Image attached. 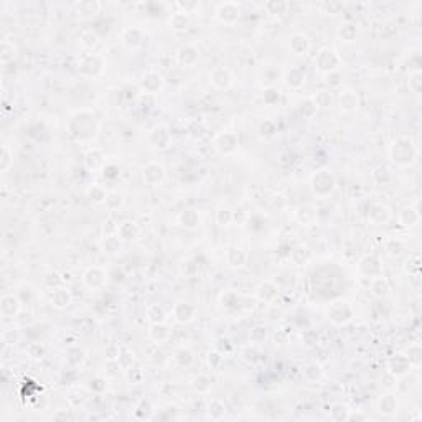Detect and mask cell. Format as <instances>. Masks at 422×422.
I'll list each match as a JSON object with an SVG mask.
<instances>
[{"instance_id": "cell-1", "label": "cell", "mask_w": 422, "mask_h": 422, "mask_svg": "<svg viewBox=\"0 0 422 422\" xmlns=\"http://www.w3.org/2000/svg\"><path fill=\"white\" fill-rule=\"evenodd\" d=\"M416 155H418V150L414 149V145L411 144V140H408V139L396 140L391 147V158L396 163H399V165H408V163H413Z\"/></svg>"}, {"instance_id": "cell-2", "label": "cell", "mask_w": 422, "mask_h": 422, "mask_svg": "<svg viewBox=\"0 0 422 422\" xmlns=\"http://www.w3.org/2000/svg\"><path fill=\"white\" fill-rule=\"evenodd\" d=\"M71 124H76V127H70L71 134L76 135L78 139H89L96 132V120L91 114L88 112H79L73 117Z\"/></svg>"}, {"instance_id": "cell-3", "label": "cell", "mask_w": 422, "mask_h": 422, "mask_svg": "<svg viewBox=\"0 0 422 422\" xmlns=\"http://www.w3.org/2000/svg\"><path fill=\"white\" fill-rule=\"evenodd\" d=\"M338 63H340V58L330 48H323L318 53V56L315 58V65L320 71H333L335 68L338 66Z\"/></svg>"}, {"instance_id": "cell-4", "label": "cell", "mask_w": 422, "mask_h": 422, "mask_svg": "<svg viewBox=\"0 0 422 422\" xmlns=\"http://www.w3.org/2000/svg\"><path fill=\"white\" fill-rule=\"evenodd\" d=\"M333 185H335L333 177L328 172H318L312 180V187L315 190V193L318 195H328L333 190Z\"/></svg>"}, {"instance_id": "cell-5", "label": "cell", "mask_w": 422, "mask_h": 422, "mask_svg": "<svg viewBox=\"0 0 422 422\" xmlns=\"http://www.w3.org/2000/svg\"><path fill=\"white\" fill-rule=\"evenodd\" d=\"M216 15L221 22L224 23H234L237 18H239V5L234 2H224L221 3L218 10H216Z\"/></svg>"}, {"instance_id": "cell-6", "label": "cell", "mask_w": 422, "mask_h": 422, "mask_svg": "<svg viewBox=\"0 0 422 422\" xmlns=\"http://www.w3.org/2000/svg\"><path fill=\"white\" fill-rule=\"evenodd\" d=\"M163 178H165V170H163V167L158 165V163L152 162L144 168V180L149 185H154L155 187V185L162 183Z\"/></svg>"}, {"instance_id": "cell-7", "label": "cell", "mask_w": 422, "mask_h": 422, "mask_svg": "<svg viewBox=\"0 0 422 422\" xmlns=\"http://www.w3.org/2000/svg\"><path fill=\"white\" fill-rule=\"evenodd\" d=\"M391 216V210H389L386 205H371L368 210V218L373 221L374 224H381V223H386Z\"/></svg>"}, {"instance_id": "cell-8", "label": "cell", "mask_w": 422, "mask_h": 422, "mask_svg": "<svg viewBox=\"0 0 422 422\" xmlns=\"http://www.w3.org/2000/svg\"><path fill=\"white\" fill-rule=\"evenodd\" d=\"M211 83H213L216 88L226 89L231 86V83H233V76H231V73L226 70V68H216V70H213V73H211Z\"/></svg>"}, {"instance_id": "cell-9", "label": "cell", "mask_w": 422, "mask_h": 422, "mask_svg": "<svg viewBox=\"0 0 422 422\" xmlns=\"http://www.w3.org/2000/svg\"><path fill=\"white\" fill-rule=\"evenodd\" d=\"M333 305L338 309V312L333 309H328V314H330V318L333 320L335 323H345L346 320L351 318V310L346 305V302H335Z\"/></svg>"}, {"instance_id": "cell-10", "label": "cell", "mask_w": 422, "mask_h": 422, "mask_svg": "<svg viewBox=\"0 0 422 422\" xmlns=\"http://www.w3.org/2000/svg\"><path fill=\"white\" fill-rule=\"evenodd\" d=\"M360 272L363 276H369L373 279L381 274V267H379L376 259H373V257H365V259L360 262Z\"/></svg>"}, {"instance_id": "cell-11", "label": "cell", "mask_w": 422, "mask_h": 422, "mask_svg": "<svg viewBox=\"0 0 422 422\" xmlns=\"http://www.w3.org/2000/svg\"><path fill=\"white\" fill-rule=\"evenodd\" d=\"M237 145V139L233 134H221L216 139V147L223 152V154H231Z\"/></svg>"}, {"instance_id": "cell-12", "label": "cell", "mask_w": 422, "mask_h": 422, "mask_svg": "<svg viewBox=\"0 0 422 422\" xmlns=\"http://www.w3.org/2000/svg\"><path fill=\"white\" fill-rule=\"evenodd\" d=\"M99 8H101V3L96 0H86V2H81L78 5V15L83 18L94 17L99 12Z\"/></svg>"}, {"instance_id": "cell-13", "label": "cell", "mask_w": 422, "mask_h": 422, "mask_svg": "<svg viewBox=\"0 0 422 422\" xmlns=\"http://www.w3.org/2000/svg\"><path fill=\"white\" fill-rule=\"evenodd\" d=\"M389 368H391L393 373H396L398 376H401V374H406L408 371H411V361L406 356L398 355V356L393 358L391 363H389Z\"/></svg>"}, {"instance_id": "cell-14", "label": "cell", "mask_w": 422, "mask_h": 422, "mask_svg": "<svg viewBox=\"0 0 422 422\" xmlns=\"http://www.w3.org/2000/svg\"><path fill=\"white\" fill-rule=\"evenodd\" d=\"M193 314H195V307L188 304H177L175 305V310H173V315L175 318L180 321V323H187L193 318Z\"/></svg>"}, {"instance_id": "cell-15", "label": "cell", "mask_w": 422, "mask_h": 422, "mask_svg": "<svg viewBox=\"0 0 422 422\" xmlns=\"http://www.w3.org/2000/svg\"><path fill=\"white\" fill-rule=\"evenodd\" d=\"M104 282V274L99 271L98 267H91L88 269V272L84 274V284H86L88 287H99L103 286Z\"/></svg>"}, {"instance_id": "cell-16", "label": "cell", "mask_w": 422, "mask_h": 422, "mask_svg": "<svg viewBox=\"0 0 422 422\" xmlns=\"http://www.w3.org/2000/svg\"><path fill=\"white\" fill-rule=\"evenodd\" d=\"M150 142L155 147H158V149H163V147H167V144L170 142V134H168V130L165 127H157L155 130H152Z\"/></svg>"}, {"instance_id": "cell-17", "label": "cell", "mask_w": 422, "mask_h": 422, "mask_svg": "<svg viewBox=\"0 0 422 422\" xmlns=\"http://www.w3.org/2000/svg\"><path fill=\"white\" fill-rule=\"evenodd\" d=\"M290 50H292L294 53H297V55H302V53H305L309 50V40L307 36L302 35V33H295L292 38H290Z\"/></svg>"}, {"instance_id": "cell-18", "label": "cell", "mask_w": 422, "mask_h": 422, "mask_svg": "<svg viewBox=\"0 0 422 422\" xmlns=\"http://www.w3.org/2000/svg\"><path fill=\"white\" fill-rule=\"evenodd\" d=\"M168 23H170V28L177 30V31H183L188 28L190 17H188V13H185V12H177L170 17V22Z\"/></svg>"}, {"instance_id": "cell-19", "label": "cell", "mask_w": 422, "mask_h": 422, "mask_svg": "<svg viewBox=\"0 0 422 422\" xmlns=\"http://www.w3.org/2000/svg\"><path fill=\"white\" fill-rule=\"evenodd\" d=\"M226 261H228L229 266L239 267L246 262V254L239 247H229L228 252H226Z\"/></svg>"}, {"instance_id": "cell-20", "label": "cell", "mask_w": 422, "mask_h": 422, "mask_svg": "<svg viewBox=\"0 0 422 422\" xmlns=\"http://www.w3.org/2000/svg\"><path fill=\"white\" fill-rule=\"evenodd\" d=\"M197 60H198V51L192 48V46H185V48L178 51V61L185 66H192Z\"/></svg>"}, {"instance_id": "cell-21", "label": "cell", "mask_w": 422, "mask_h": 422, "mask_svg": "<svg viewBox=\"0 0 422 422\" xmlns=\"http://www.w3.org/2000/svg\"><path fill=\"white\" fill-rule=\"evenodd\" d=\"M117 234L122 241H132L139 234V229H137V226L134 223H122L117 228Z\"/></svg>"}, {"instance_id": "cell-22", "label": "cell", "mask_w": 422, "mask_h": 422, "mask_svg": "<svg viewBox=\"0 0 422 422\" xmlns=\"http://www.w3.org/2000/svg\"><path fill=\"white\" fill-rule=\"evenodd\" d=\"M142 86H144L147 91L154 93L157 89H160L162 86V76L157 75V73H149V75L144 76V79H142Z\"/></svg>"}, {"instance_id": "cell-23", "label": "cell", "mask_w": 422, "mask_h": 422, "mask_svg": "<svg viewBox=\"0 0 422 422\" xmlns=\"http://www.w3.org/2000/svg\"><path fill=\"white\" fill-rule=\"evenodd\" d=\"M399 221L403 226H413L419 221V213L413 208H404L399 214Z\"/></svg>"}, {"instance_id": "cell-24", "label": "cell", "mask_w": 422, "mask_h": 422, "mask_svg": "<svg viewBox=\"0 0 422 422\" xmlns=\"http://www.w3.org/2000/svg\"><path fill=\"white\" fill-rule=\"evenodd\" d=\"M122 40L125 45L137 46L142 41V31L139 28H127L122 33Z\"/></svg>"}, {"instance_id": "cell-25", "label": "cell", "mask_w": 422, "mask_h": 422, "mask_svg": "<svg viewBox=\"0 0 422 422\" xmlns=\"http://www.w3.org/2000/svg\"><path fill=\"white\" fill-rule=\"evenodd\" d=\"M371 294L374 295V297H384V295L388 294V284L386 281L378 276V277H373L371 281Z\"/></svg>"}, {"instance_id": "cell-26", "label": "cell", "mask_w": 422, "mask_h": 422, "mask_svg": "<svg viewBox=\"0 0 422 422\" xmlns=\"http://www.w3.org/2000/svg\"><path fill=\"white\" fill-rule=\"evenodd\" d=\"M340 103H341V107H345L346 110H351L358 106V96L356 94H353L351 91H346V93L341 94Z\"/></svg>"}, {"instance_id": "cell-27", "label": "cell", "mask_w": 422, "mask_h": 422, "mask_svg": "<svg viewBox=\"0 0 422 422\" xmlns=\"http://www.w3.org/2000/svg\"><path fill=\"white\" fill-rule=\"evenodd\" d=\"M180 219H182V224L187 226V228H197V224L200 223V218H198L197 211H193V210L185 211Z\"/></svg>"}, {"instance_id": "cell-28", "label": "cell", "mask_w": 422, "mask_h": 422, "mask_svg": "<svg viewBox=\"0 0 422 422\" xmlns=\"http://www.w3.org/2000/svg\"><path fill=\"white\" fill-rule=\"evenodd\" d=\"M51 300L56 307L61 309V307H65V305L70 304V294H68L65 289H58L56 292L51 295Z\"/></svg>"}, {"instance_id": "cell-29", "label": "cell", "mask_w": 422, "mask_h": 422, "mask_svg": "<svg viewBox=\"0 0 422 422\" xmlns=\"http://www.w3.org/2000/svg\"><path fill=\"white\" fill-rule=\"evenodd\" d=\"M150 336L155 341H163V340H167L168 336H170V330H168L167 326H163V325H154V326H152V330H150Z\"/></svg>"}, {"instance_id": "cell-30", "label": "cell", "mask_w": 422, "mask_h": 422, "mask_svg": "<svg viewBox=\"0 0 422 422\" xmlns=\"http://www.w3.org/2000/svg\"><path fill=\"white\" fill-rule=\"evenodd\" d=\"M81 43H83V46L84 48H94V46H96V43H98V36H96V33H94L93 30H88V31H84V33L81 35Z\"/></svg>"}, {"instance_id": "cell-31", "label": "cell", "mask_w": 422, "mask_h": 422, "mask_svg": "<svg viewBox=\"0 0 422 422\" xmlns=\"http://www.w3.org/2000/svg\"><path fill=\"white\" fill-rule=\"evenodd\" d=\"M289 3L286 2H267L266 3V8L269 13H284L287 10Z\"/></svg>"}, {"instance_id": "cell-32", "label": "cell", "mask_w": 422, "mask_h": 422, "mask_svg": "<svg viewBox=\"0 0 422 422\" xmlns=\"http://www.w3.org/2000/svg\"><path fill=\"white\" fill-rule=\"evenodd\" d=\"M379 408H381V411H384V413H391V411L396 408V401L391 394H384L381 403H379Z\"/></svg>"}, {"instance_id": "cell-33", "label": "cell", "mask_w": 422, "mask_h": 422, "mask_svg": "<svg viewBox=\"0 0 422 422\" xmlns=\"http://www.w3.org/2000/svg\"><path fill=\"white\" fill-rule=\"evenodd\" d=\"M409 88L413 89L414 93L421 91V73L419 71H414L413 75L409 76Z\"/></svg>"}, {"instance_id": "cell-34", "label": "cell", "mask_w": 422, "mask_h": 422, "mask_svg": "<svg viewBox=\"0 0 422 422\" xmlns=\"http://www.w3.org/2000/svg\"><path fill=\"white\" fill-rule=\"evenodd\" d=\"M89 197H91V200H94V202H98V203H101V202H106V192L103 188H99V187H94L91 192H89Z\"/></svg>"}, {"instance_id": "cell-35", "label": "cell", "mask_w": 422, "mask_h": 422, "mask_svg": "<svg viewBox=\"0 0 422 422\" xmlns=\"http://www.w3.org/2000/svg\"><path fill=\"white\" fill-rule=\"evenodd\" d=\"M340 35H341L346 41H351L353 38H355V35H356V28H355L353 25H345V26H343V28L340 30Z\"/></svg>"}, {"instance_id": "cell-36", "label": "cell", "mask_w": 422, "mask_h": 422, "mask_svg": "<svg viewBox=\"0 0 422 422\" xmlns=\"http://www.w3.org/2000/svg\"><path fill=\"white\" fill-rule=\"evenodd\" d=\"M286 81H287L289 86H292V88H299L300 84L304 83V75H302V73H300V75H299L297 78H295V76H294V70H292V71H290L289 75H287V79H286Z\"/></svg>"}, {"instance_id": "cell-37", "label": "cell", "mask_w": 422, "mask_h": 422, "mask_svg": "<svg viewBox=\"0 0 422 422\" xmlns=\"http://www.w3.org/2000/svg\"><path fill=\"white\" fill-rule=\"evenodd\" d=\"M330 103H331V96H330V93H326V91H320L318 96L315 98L316 106H328Z\"/></svg>"}, {"instance_id": "cell-38", "label": "cell", "mask_w": 422, "mask_h": 422, "mask_svg": "<svg viewBox=\"0 0 422 422\" xmlns=\"http://www.w3.org/2000/svg\"><path fill=\"white\" fill-rule=\"evenodd\" d=\"M321 7L328 10L330 13H338L340 10L343 8V3H340V2H330V3H328V2H326V3L321 5Z\"/></svg>"}]
</instances>
